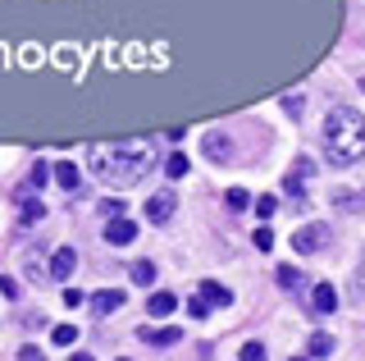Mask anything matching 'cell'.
Instances as JSON below:
<instances>
[{"instance_id": "3", "label": "cell", "mask_w": 365, "mask_h": 361, "mask_svg": "<svg viewBox=\"0 0 365 361\" xmlns=\"http://www.w3.org/2000/svg\"><path fill=\"white\" fill-rule=\"evenodd\" d=\"M319 247H329V224H302V229L292 233V252H302V256H311L319 252Z\"/></svg>"}, {"instance_id": "18", "label": "cell", "mask_w": 365, "mask_h": 361, "mask_svg": "<svg viewBox=\"0 0 365 361\" xmlns=\"http://www.w3.org/2000/svg\"><path fill=\"white\" fill-rule=\"evenodd\" d=\"M311 357H334V338H329V334H311Z\"/></svg>"}, {"instance_id": "13", "label": "cell", "mask_w": 365, "mask_h": 361, "mask_svg": "<svg viewBox=\"0 0 365 361\" xmlns=\"http://www.w3.org/2000/svg\"><path fill=\"white\" fill-rule=\"evenodd\" d=\"M123 307V293H96V298H91V311H96V315H110V311H119Z\"/></svg>"}, {"instance_id": "26", "label": "cell", "mask_w": 365, "mask_h": 361, "mask_svg": "<svg viewBox=\"0 0 365 361\" xmlns=\"http://www.w3.org/2000/svg\"><path fill=\"white\" fill-rule=\"evenodd\" d=\"M19 361H46V357H41L37 343H23V347H19Z\"/></svg>"}, {"instance_id": "17", "label": "cell", "mask_w": 365, "mask_h": 361, "mask_svg": "<svg viewBox=\"0 0 365 361\" xmlns=\"http://www.w3.org/2000/svg\"><path fill=\"white\" fill-rule=\"evenodd\" d=\"M133 284H142V288L155 284V265H151V261H137V265H133Z\"/></svg>"}, {"instance_id": "6", "label": "cell", "mask_w": 365, "mask_h": 361, "mask_svg": "<svg viewBox=\"0 0 365 361\" xmlns=\"http://www.w3.org/2000/svg\"><path fill=\"white\" fill-rule=\"evenodd\" d=\"M169 215H174V193L165 188V193H155L151 201H146V220H151V224H165Z\"/></svg>"}, {"instance_id": "35", "label": "cell", "mask_w": 365, "mask_h": 361, "mask_svg": "<svg viewBox=\"0 0 365 361\" xmlns=\"http://www.w3.org/2000/svg\"><path fill=\"white\" fill-rule=\"evenodd\" d=\"M292 361H306V357H292Z\"/></svg>"}, {"instance_id": "16", "label": "cell", "mask_w": 365, "mask_h": 361, "mask_svg": "<svg viewBox=\"0 0 365 361\" xmlns=\"http://www.w3.org/2000/svg\"><path fill=\"white\" fill-rule=\"evenodd\" d=\"M182 174H187V156L174 151V156L165 161V178H182Z\"/></svg>"}, {"instance_id": "34", "label": "cell", "mask_w": 365, "mask_h": 361, "mask_svg": "<svg viewBox=\"0 0 365 361\" xmlns=\"http://www.w3.org/2000/svg\"><path fill=\"white\" fill-rule=\"evenodd\" d=\"M361 92H365V78H361Z\"/></svg>"}, {"instance_id": "10", "label": "cell", "mask_w": 365, "mask_h": 361, "mask_svg": "<svg viewBox=\"0 0 365 361\" xmlns=\"http://www.w3.org/2000/svg\"><path fill=\"white\" fill-rule=\"evenodd\" d=\"M37 220H46V206H41V201H32V197H23L19 201V224H23V229H32Z\"/></svg>"}, {"instance_id": "28", "label": "cell", "mask_w": 365, "mask_h": 361, "mask_svg": "<svg viewBox=\"0 0 365 361\" xmlns=\"http://www.w3.org/2000/svg\"><path fill=\"white\" fill-rule=\"evenodd\" d=\"M0 298H19V284L9 275H0Z\"/></svg>"}, {"instance_id": "20", "label": "cell", "mask_w": 365, "mask_h": 361, "mask_svg": "<svg viewBox=\"0 0 365 361\" xmlns=\"http://www.w3.org/2000/svg\"><path fill=\"white\" fill-rule=\"evenodd\" d=\"M224 201H228V210H247V206H251L247 188H228V197H224Z\"/></svg>"}, {"instance_id": "32", "label": "cell", "mask_w": 365, "mask_h": 361, "mask_svg": "<svg viewBox=\"0 0 365 361\" xmlns=\"http://www.w3.org/2000/svg\"><path fill=\"white\" fill-rule=\"evenodd\" d=\"M351 284H356V293H365V256H361V265H356V279H351Z\"/></svg>"}, {"instance_id": "12", "label": "cell", "mask_w": 365, "mask_h": 361, "mask_svg": "<svg viewBox=\"0 0 365 361\" xmlns=\"http://www.w3.org/2000/svg\"><path fill=\"white\" fill-rule=\"evenodd\" d=\"M174 307H178V298H174V293H151V302H146V311H151L155 320H165V315L174 311Z\"/></svg>"}, {"instance_id": "1", "label": "cell", "mask_w": 365, "mask_h": 361, "mask_svg": "<svg viewBox=\"0 0 365 361\" xmlns=\"http://www.w3.org/2000/svg\"><path fill=\"white\" fill-rule=\"evenodd\" d=\"M87 165L106 183H137L146 169L155 165V151L146 142H123V146H91Z\"/></svg>"}, {"instance_id": "4", "label": "cell", "mask_w": 365, "mask_h": 361, "mask_svg": "<svg viewBox=\"0 0 365 361\" xmlns=\"http://www.w3.org/2000/svg\"><path fill=\"white\" fill-rule=\"evenodd\" d=\"M311 178H315V161H306V156H297V161H292V169H288V183H283V188H288V193H297V197H302V193H306V183H311Z\"/></svg>"}, {"instance_id": "5", "label": "cell", "mask_w": 365, "mask_h": 361, "mask_svg": "<svg viewBox=\"0 0 365 361\" xmlns=\"http://www.w3.org/2000/svg\"><path fill=\"white\" fill-rule=\"evenodd\" d=\"M133 238H137V220H123V215L119 220H106V243L110 247H128Z\"/></svg>"}, {"instance_id": "11", "label": "cell", "mask_w": 365, "mask_h": 361, "mask_svg": "<svg viewBox=\"0 0 365 361\" xmlns=\"http://www.w3.org/2000/svg\"><path fill=\"white\" fill-rule=\"evenodd\" d=\"M197 293H201L205 302H210V307H228V302H233V293H228L224 284H215V279H205V284H201Z\"/></svg>"}, {"instance_id": "30", "label": "cell", "mask_w": 365, "mask_h": 361, "mask_svg": "<svg viewBox=\"0 0 365 361\" xmlns=\"http://www.w3.org/2000/svg\"><path fill=\"white\" fill-rule=\"evenodd\" d=\"M283 110L297 119V115H302V96H283Z\"/></svg>"}, {"instance_id": "15", "label": "cell", "mask_w": 365, "mask_h": 361, "mask_svg": "<svg viewBox=\"0 0 365 361\" xmlns=\"http://www.w3.org/2000/svg\"><path fill=\"white\" fill-rule=\"evenodd\" d=\"M55 178H60V188L73 193V188H78V165L73 161H60V165H55Z\"/></svg>"}, {"instance_id": "22", "label": "cell", "mask_w": 365, "mask_h": 361, "mask_svg": "<svg viewBox=\"0 0 365 361\" xmlns=\"http://www.w3.org/2000/svg\"><path fill=\"white\" fill-rule=\"evenodd\" d=\"M187 315H192V320H205V315H210V302H205V298H192L187 302Z\"/></svg>"}, {"instance_id": "19", "label": "cell", "mask_w": 365, "mask_h": 361, "mask_svg": "<svg viewBox=\"0 0 365 361\" xmlns=\"http://www.w3.org/2000/svg\"><path fill=\"white\" fill-rule=\"evenodd\" d=\"M142 338H146V343H160V347H165V343H178V330H142Z\"/></svg>"}, {"instance_id": "8", "label": "cell", "mask_w": 365, "mask_h": 361, "mask_svg": "<svg viewBox=\"0 0 365 361\" xmlns=\"http://www.w3.org/2000/svg\"><path fill=\"white\" fill-rule=\"evenodd\" d=\"M73 265H78V252H73V247H60V252L51 256V279H60V284H64V279L73 275Z\"/></svg>"}, {"instance_id": "25", "label": "cell", "mask_w": 365, "mask_h": 361, "mask_svg": "<svg viewBox=\"0 0 365 361\" xmlns=\"http://www.w3.org/2000/svg\"><path fill=\"white\" fill-rule=\"evenodd\" d=\"M274 210H279V201H274V197H260V201H256V215H260V220H269Z\"/></svg>"}, {"instance_id": "7", "label": "cell", "mask_w": 365, "mask_h": 361, "mask_svg": "<svg viewBox=\"0 0 365 361\" xmlns=\"http://www.w3.org/2000/svg\"><path fill=\"white\" fill-rule=\"evenodd\" d=\"M205 161L228 165V161H233V142H228L224 133H210V138H205Z\"/></svg>"}, {"instance_id": "24", "label": "cell", "mask_w": 365, "mask_h": 361, "mask_svg": "<svg viewBox=\"0 0 365 361\" xmlns=\"http://www.w3.org/2000/svg\"><path fill=\"white\" fill-rule=\"evenodd\" d=\"M51 174H55V169L37 161V165H32V188H41V183H46V178H51Z\"/></svg>"}, {"instance_id": "14", "label": "cell", "mask_w": 365, "mask_h": 361, "mask_svg": "<svg viewBox=\"0 0 365 361\" xmlns=\"http://www.w3.org/2000/svg\"><path fill=\"white\" fill-rule=\"evenodd\" d=\"M274 279H279V284L283 288H306V275H302V270H297V265H279V270H274Z\"/></svg>"}, {"instance_id": "31", "label": "cell", "mask_w": 365, "mask_h": 361, "mask_svg": "<svg viewBox=\"0 0 365 361\" xmlns=\"http://www.w3.org/2000/svg\"><path fill=\"white\" fill-rule=\"evenodd\" d=\"M64 307H83V293H78V288H64Z\"/></svg>"}, {"instance_id": "23", "label": "cell", "mask_w": 365, "mask_h": 361, "mask_svg": "<svg viewBox=\"0 0 365 361\" xmlns=\"http://www.w3.org/2000/svg\"><path fill=\"white\" fill-rule=\"evenodd\" d=\"M101 215H114V220H119L123 215V201L119 197H106V201H101Z\"/></svg>"}, {"instance_id": "33", "label": "cell", "mask_w": 365, "mask_h": 361, "mask_svg": "<svg viewBox=\"0 0 365 361\" xmlns=\"http://www.w3.org/2000/svg\"><path fill=\"white\" fill-rule=\"evenodd\" d=\"M68 361H91V357H87V352H73V357H68Z\"/></svg>"}, {"instance_id": "2", "label": "cell", "mask_w": 365, "mask_h": 361, "mask_svg": "<svg viewBox=\"0 0 365 361\" xmlns=\"http://www.w3.org/2000/svg\"><path fill=\"white\" fill-rule=\"evenodd\" d=\"M324 156L329 165H356L365 156V115L361 110H329L324 119Z\"/></svg>"}, {"instance_id": "36", "label": "cell", "mask_w": 365, "mask_h": 361, "mask_svg": "<svg viewBox=\"0 0 365 361\" xmlns=\"http://www.w3.org/2000/svg\"><path fill=\"white\" fill-rule=\"evenodd\" d=\"M119 361H123V357H119Z\"/></svg>"}, {"instance_id": "27", "label": "cell", "mask_w": 365, "mask_h": 361, "mask_svg": "<svg viewBox=\"0 0 365 361\" xmlns=\"http://www.w3.org/2000/svg\"><path fill=\"white\" fill-rule=\"evenodd\" d=\"M242 361H265V347H260V343H242Z\"/></svg>"}, {"instance_id": "9", "label": "cell", "mask_w": 365, "mask_h": 361, "mask_svg": "<svg viewBox=\"0 0 365 361\" xmlns=\"http://www.w3.org/2000/svg\"><path fill=\"white\" fill-rule=\"evenodd\" d=\"M311 307L324 311V315H334V311H338V288H334V284H315V288H311Z\"/></svg>"}, {"instance_id": "21", "label": "cell", "mask_w": 365, "mask_h": 361, "mask_svg": "<svg viewBox=\"0 0 365 361\" xmlns=\"http://www.w3.org/2000/svg\"><path fill=\"white\" fill-rule=\"evenodd\" d=\"M51 338H55L60 347H68V343L78 338V330H73V325H55V330H51Z\"/></svg>"}, {"instance_id": "29", "label": "cell", "mask_w": 365, "mask_h": 361, "mask_svg": "<svg viewBox=\"0 0 365 361\" xmlns=\"http://www.w3.org/2000/svg\"><path fill=\"white\" fill-rule=\"evenodd\" d=\"M256 247H260V252H269V247H274V233L269 229H256Z\"/></svg>"}]
</instances>
